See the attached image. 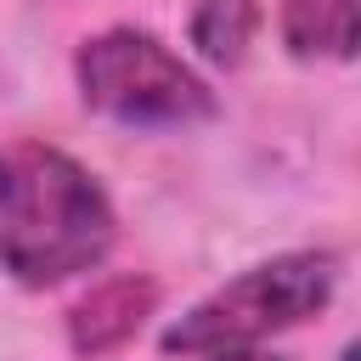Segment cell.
Wrapping results in <instances>:
<instances>
[{
    "mask_svg": "<svg viewBox=\"0 0 361 361\" xmlns=\"http://www.w3.org/2000/svg\"><path fill=\"white\" fill-rule=\"evenodd\" d=\"M113 203L102 180L51 141L0 147V271L23 288H56L113 248Z\"/></svg>",
    "mask_w": 361,
    "mask_h": 361,
    "instance_id": "6da1fadb",
    "label": "cell"
},
{
    "mask_svg": "<svg viewBox=\"0 0 361 361\" xmlns=\"http://www.w3.org/2000/svg\"><path fill=\"white\" fill-rule=\"evenodd\" d=\"M333 288H338V254H327V248H293V254L259 259V265L237 271L231 282H220L209 299H197L180 322H169L158 350L164 355H214V350L259 344V338L327 310Z\"/></svg>",
    "mask_w": 361,
    "mask_h": 361,
    "instance_id": "7a4b0ae2",
    "label": "cell"
},
{
    "mask_svg": "<svg viewBox=\"0 0 361 361\" xmlns=\"http://www.w3.org/2000/svg\"><path fill=\"white\" fill-rule=\"evenodd\" d=\"M79 102L124 130H186L220 113L214 90L147 28H102L73 56Z\"/></svg>",
    "mask_w": 361,
    "mask_h": 361,
    "instance_id": "3957f363",
    "label": "cell"
},
{
    "mask_svg": "<svg viewBox=\"0 0 361 361\" xmlns=\"http://www.w3.org/2000/svg\"><path fill=\"white\" fill-rule=\"evenodd\" d=\"M152 305H158V282L152 276H113V282L90 288L68 310V344H73V355L102 361V355L124 350L141 333V322L152 316Z\"/></svg>",
    "mask_w": 361,
    "mask_h": 361,
    "instance_id": "277c9868",
    "label": "cell"
},
{
    "mask_svg": "<svg viewBox=\"0 0 361 361\" xmlns=\"http://www.w3.org/2000/svg\"><path fill=\"white\" fill-rule=\"evenodd\" d=\"M276 28L288 56L299 62H350L361 45V23H355V0H276Z\"/></svg>",
    "mask_w": 361,
    "mask_h": 361,
    "instance_id": "5b68a950",
    "label": "cell"
},
{
    "mask_svg": "<svg viewBox=\"0 0 361 361\" xmlns=\"http://www.w3.org/2000/svg\"><path fill=\"white\" fill-rule=\"evenodd\" d=\"M254 28H259V0H197L192 11V45L214 68H237L248 56Z\"/></svg>",
    "mask_w": 361,
    "mask_h": 361,
    "instance_id": "8992f818",
    "label": "cell"
},
{
    "mask_svg": "<svg viewBox=\"0 0 361 361\" xmlns=\"http://www.w3.org/2000/svg\"><path fill=\"white\" fill-rule=\"evenodd\" d=\"M197 361H282V355H271V350H254V344H243V350H214V355H197Z\"/></svg>",
    "mask_w": 361,
    "mask_h": 361,
    "instance_id": "52a82bcc",
    "label": "cell"
}]
</instances>
